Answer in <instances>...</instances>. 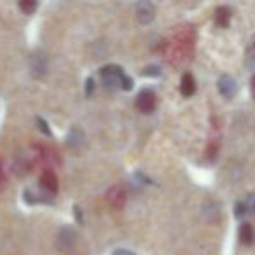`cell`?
I'll use <instances>...</instances> for the list:
<instances>
[{
	"label": "cell",
	"instance_id": "obj_1",
	"mask_svg": "<svg viewBox=\"0 0 255 255\" xmlns=\"http://www.w3.org/2000/svg\"><path fill=\"white\" fill-rule=\"evenodd\" d=\"M124 75L126 74L119 65H107L100 70V77H102L107 89H121V82H123Z\"/></svg>",
	"mask_w": 255,
	"mask_h": 255
},
{
	"label": "cell",
	"instance_id": "obj_2",
	"mask_svg": "<svg viewBox=\"0 0 255 255\" xmlns=\"http://www.w3.org/2000/svg\"><path fill=\"white\" fill-rule=\"evenodd\" d=\"M136 107H138L140 112L150 114L156 109V95L150 89H142L136 96Z\"/></svg>",
	"mask_w": 255,
	"mask_h": 255
},
{
	"label": "cell",
	"instance_id": "obj_3",
	"mask_svg": "<svg viewBox=\"0 0 255 255\" xmlns=\"http://www.w3.org/2000/svg\"><path fill=\"white\" fill-rule=\"evenodd\" d=\"M135 12H136V19H138L142 25H149L154 18H156V7H154L152 2H138L135 7Z\"/></svg>",
	"mask_w": 255,
	"mask_h": 255
},
{
	"label": "cell",
	"instance_id": "obj_4",
	"mask_svg": "<svg viewBox=\"0 0 255 255\" xmlns=\"http://www.w3.org/2000/svg\"><path fill=\"white\" fill-rule=\"evenodd\" d=\"M107 199L114 208H123L126 205V191L123 189V185H114L107 192Z\"/></svg>",
	"mask_w": 255,
	"mask_h": 255
},
{
	"label": "cell",
	"instance_id": "obj_5",
	"mask_svg": "<svg viewBox=\"0 0 255 255\" xmlns=\"http://www.w3.org/2000/svg\"><path fill=\"white\" fill-rule=\"evenodd\" d=\"M47 58L44 54H33L32 60H30V70H32L33 77H42V75L47 74Z\"/></svg>",
	"mask_w": 255,
	"mask_h": 255
},
{
	"label": "cell",
	"instance_id": "obj_6",
	"mask_svg": "<svg viewBox=\"0 0 255 255\" xmlns=\"http://www.w3.org/2000/svg\"><path fill=\"white\" fill-rule=\"evenodd\" d=\"M219 91L226 98H233L234 93H236V82H234V79L229 77V75H222L219 79Z\"/></svg>",
	"mask_w": 255,
	"mask_h": 255
},
{
	"label": "cell",
	"instance_id": "obj_7",
	"mask_svg": "<svg viewBox=\"0 0 255 255\" xmlns=\"http://www.w3.org/2000/svg\"><path fill=\"white\" fill-rule=\"evenodd\" d=\"M75 231L72 229V227H63V229L60 231V234H58V245H60L61 248H70L72 245H74L75 241Z\"/></svg>",
	"mask_w": 255,
	"mask_h": 255
},
{
	"label": "cell",
	"instance_id": "obj_8",
	"mask_svg": "<svg viewBox=\"0 0 255 255\" xmlns=\"http://www.w3.org/2000/svg\"><path fill=\"white\" fill-rule=\"evenodd\" d=\"M180 91L184 96H192L196 91V82H194V77L191 74H184L180 81Z\"/></svg>",
	"mask_w": 255,
	"mask_h": 255
},
{
	"label": "cell",
	"instance_id": "obj_9",
	"mask_svg": "<svg viewBox=\"0 0 255 255\" xmlns=\"http://www.w3.org/2000/svg\"><path fill=\"white\" fill-rule=\"evenodd\" d=\"M40 182H42V187L46 189V191H49V192L58 191V178L53 171H46V173L42 175V178H40Z\"/></svg>",
	"mask_w": 255,
	"mask_h": 255
},
{
	"label": "cell",
	"instance_id": "obj_10",
	"mask_svg": "<svg viewBox=\"0 0 255 255\" xmlns=\"http://www.w3.org/2000/svg\"><path fill=\"white\" fill-rule=\"evenodd\" d=\"M240 240L241 243L245 245H252L255 241V233H254V227L250 224H243L240 227Z\"/></svg>",
	"mask_w": 255,
	"mask_h": 255
},
{
	"label": "cell",
	"instance_id": "obj_11",
	"mask_svg": "<svg viewBox=\"0 0 255 255\" xmlns=\"http://www.w3.org/2000/svg\"><path fill=\"white\" fill-rule=\"evenodd\" d=\"M82 138H84L82 131H79L77 128H72L70 133H68V136H67V143L72 147H79L82 143Z\"/></svg>",
	"mask_w": 255,
	"mask_h": 255
},
{
	"label": "cell",
	"instance_id": "obj_12",
	"mask_svg": "<svg viewBox=\"0 0 255 255\" xmlns=\"http://www.w3.org/2000/svg\"><path fill=\"white\" fill-rule=\"evenodd\" d=\"M229 16H231V11L227 7H220L219 11H217V23H219L220 26H226L227 21H229Z\"/></svg>",
	"mask_w": 255,
	"mask_h": 255
},
{
	"label": "cell",
	"instance_id": "obj_13",
	"mask_svg": "<svg viewBox=\"0 0 255 255\" xmlns=\"http://www.w3.org/2000/svg\"><path fill=\"white\" fill-rule=\"evenodd\" d=\"M19 9H21L25 14H32L37 9V2H33V0H21V2H19Z\"/></svg>",
	"mask_w": 255,
	"mask_h": 255
},
{
	"label": "cell",
	"instance_id": "obj_14",
	"mask_svg": "<svg viewBox=\"0 0 255 255\" xmlns=\"http://www.w3.org/2000/svg\"><path fill=\"white\" fill-rule=\"evenodd\" d=\"M35 123H37V128H39V131H42L44 135L51 136V129H49V128H47V123H46V121L40 119V117H37Z\"/></svg>",
	"mask_w": 255,
	"mask_h": 255
},
{
	"label": "cell",
	"instance_id": "obj_15",
	"mask_svg": "<svg viewBox=\"0 0 255 255\" xmlns=\"http://www.w3.org/2000/svg\"><path fill=\"white\" fill-rule=\"evenodd\" d=\"M161 74V70H159V67H147L145 70H143V75H147V77H157V75Z\"/></svg>",
	"mask_w": 255,
	"mask_h": 255
},
{
	"label": "cell",
	"instance_id": "obj_16",
	"mask_svg": "<svg viewBox=\"0 0 255 255\" xmlns=\"http://www.w3.org/2000/svg\"><path fill=\"white\" fill-rule=\"evenodd\" d=\"M131 88H133V79L129 77V75H124L123 82H121V89H124V91H129Z\"/></svg>",
	"mask_w": 255,
	"mask_h": 255
},
{
	"label": "cell",
	"instance_id": "obj_17",
	"mask_svg": "<svg viewBox=\"0 0 255 255\" xmlns=\"http://www.w3.org/2000/svg\"><path fill=\"white\" fill-rule=\"evenodd\" d=\"M245 208H248L252 213H255V194H250L247 199V205H245Z\"/></svg>",
	"mask_w": 255,
	"mask_h": 255
},
{
	"label": "cell",
	"instance_id": "obj_18",
	"mask_svg": "<svg viewBox=\"0 0 255 255\" xmlns=\"http://www.w3.org/2000/svg\"><path fill=\"white\" fill-rule=\"evenodd\" d=\"M112 255H135L131 250H123V248H119V250H114Z\"/></svg>",
	"mask_w": 255,
	"mask_h": 255
},
{
	"label": "cell",
	"instance_id": "obj_19",
	"mask_svg": "<svg viewBox=\"0 0 255 255\" xmlns=\"http://www.w3.org/2000/svg\"><path fill=\"white\" fill-rule=\"evenodd\" d=\"M74 210H75V219H77V222H79V224H82V213H81V208H79V206H74Z\"/></svg>",
	"mask_w": 255,
	"mask_h": 255
},
{
	"label": "cell",
	"instance_id": "obj_20",
	"mask_svg": "<svg viewBox=\"0 0 255 255\" xmlns=\"http://www.w3.org/2000/svg\"><path fill=\"white\" fill-rule=\"evenodd\" d=\"M86 84H88V86H86V89H88L86 93H88V95H91V91H93V79H88V81H86Z\"/></svg>",
	"mask_w": 255,
	"mask_h": 255
},
{
	"label": "cell",
	"instance_id": "obj_21",
	"mask_svg": "<svg viewBox=\"0 0 255 255\" xmlns=\"http://www.w3.org/2000/svg\"><path fill=\"white\" fill-rule=\"evenodd\" d=\"M252 91H254V95H255V77L252 79Z\"/></svg>",
	"mask_w": 255,
	"mask_h": 255
}]
</instances>
